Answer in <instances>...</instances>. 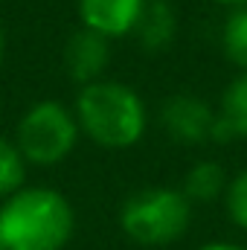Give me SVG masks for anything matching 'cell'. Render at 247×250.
Returning a JSON list of instances; mask_svg holds the SVG:
<instances>
[{
  "instance_id": "6da1fadb",
  "label": "cell",
  "mask_w": 247,
  "mask_h": 250,
  "mask_svg": "<svg viewBox=\"0 0 247 250\" xmlns=\"http://www.w3.org/2000/svg\"><path fill=\"white\" fill-rule=\"evenodd\" d=\"M73 233L76 212L59 189L21 187L0 204V239L6 250H64Z\"/></svg>"
},
{
  "instance_id": "7a4b0ae2",
  "label": "cell",
  "mask_w": 247,
  "mask_h": 250,
  "mask_svg": "<svg viewBox=\"0 0 247 250\" xmlns=\"http://www.w3.org/2000/svg\"><path fill=\"white\" fill-rule=\"evenodd\" d=\"M76 123L102 148H131L145 134V105L123 82H90L79 90Z\"/></svg>"
},
{
  "instance_id": "3957f363",
  "label": "cell",
  "mask_w": 247,
  "mask_h": 250,
  "mask_svg": "<svg viewBox=\"0 0 247 250\" xmlns=\"http://www.w3.org/2000/svg\"><path fill=\"white\" fill-rule=\"evenodd\" d=\"M192 224V201L181 189L148 187L128 195L120 209V230L140 248H169Z\"/></svg>"
},
{
  "instance_id": "277c9868",
  "label": "cell",
  "mask_w": 247,
  "mask_h": 250,
  "mask_svg": "<svg viewBox=\"0 0 247 250\" xmlns=\"http://www.w3.org/2000/svg\"><path fill=\"white\" fill-rule=\"evenodd\" d=\"M79 143V123L62 102H35L15 128V146L26 163L59 166Z\"/></svg>"
},
{
  "instance_id": "5b68a950",
  "label": "cell",
  "mask_w": 247,
  "mask_h": 250,
  "mask_svg": "<svg viewBox=\"0 0 247 250\" xmlns=\"http://www.w3.org/2000/svg\"><path fill=\"white\" fill-rule=\"evenodd\" d=\"M215 123L212 108L192 96V93H178L169 96L160 108V125L166 128V134L181 143V146H201L209 140V131Z\"/></svg>"
},
{
  "instance_id": "8992f818",
  "label": "cell",
  "mask_w": 247,
  "mask_h": 250,
  "mask_svg": "<svg viewBox=\"0 0 247 250\" xmlns=\"http://www.w3.org/2000/svg\"><path fill=\"white\" fill-rule=\"evenodd\" d=\"M111 62V38L93 32V29H79L70 35L64 47V70L73 82L82 87L90 82H99V76L108 70Z\"/></svg>"
},
{
  "instance_id": "52a82bcc",
  "label": "cell",
  "mask_w": 247,
  "mask_h": 250,
  "mask_svg": "<svg viewBox=\"0 0 247 250\" xmlns=\"http://www.w3.org/2000/svg\"><path fill=\"white\" fill-rule=\"evenodd\" d=\"M148 0H79V15L84 29L105 38L131 35Z\"/></svg>"
},
{
  "instance_id": "ba28073f",
  "label": "cell",
  "mask_w": 247,
  "mask_h": 250,
  "mask_svg": "<svg viewBox=\"0 0 247 250\" xmlns=\"http://www.w3.org/2000/svg\"><path fill=\"white\" fill-rule=\"evenodd\" d=\"M140 47L148 50V53H160V50H169L175 35H178V21H175V12L166 0H148L134 32Z\"/></svg>"
},
{
  "instance_id": "9c48e42d",
  "label": "cell",
  "mask_w": 247,
  "mask_h": 250,
  "mask_svg": "<svg viewBox=\"0 0 247 250\" xmlns=\"http://www.w3.org/2000/svg\"><path fill=\"white\" fill-rule=\"evenodd\" d=\"M227 184H230V178H227V172L215 160H201V163H195L186 172L181 192H184L192 204H209V201L224 198Z\"/></svg>"
},
{
  "instance_id": "30bf717a",
  "label": "cell",
  "mask_w": 247,
  "mask_h": 250,
  "mask_svg": "<svg viewBox=\"0 0 247 250\" xmlns=\"http://www.w3.org/2000/svg\"><path fill=\"white\" fill-rule=\"evenodd\" d=\"M221 47L224 56L236 67L247 70V6H236L221 29Z\"/></svg>"
},
{
  "instance_id": "8fae6325",
  "label": "cell",
  "mask_w": 247,
  "mask_h": 250,
  "mask_svg": "<svg viewBox=\"0 0 247 250\" xmlns=\"http://www.w3.org/2000/svg\"><path fill=\"white\" fill-rule=\"evenodd\" d=\"M221 117L230 123L236 137H247V70H242L221 96Z\"/></svg>"
},
{
  "instance_id": "7c38bea8",
  "label": "cell",
  "mask_w": 247,
  "mask_h": 250,
  "mask_svg": "<svg viewBox=\"0 0 247 250\" xmlns=\"http://www.w3.org/2000/svg\"><path fill=\"white\" fill-rule=\"evenodd\" d=\"M23 178H26V160L21 157L15 143L0 137V201L23 187Z\"/></svg>"
},
{
  "instance_id": "4fadbf2b",
  "label": "cell",
  "mask_w": 247,
  "mask_h": 250,
  "mask_svg": "<svg viewBox=\"0 0 247 250\" xmlns=\"http://www.w3.org/2000/svg\"><path fill=\"white\" fill-rule=\"evenodd\" d=\"M224 209H227V218L247 233V169L239 172L227 189H224Z\"/></svg>"
},
{
  "instance_id": "5bb4252c",
  "label": "cell",
  "mask_w": 247,
  "mask_h": 250,
  "mask_svg": "<svg viewBox=\"0 0 247 250\" xmlns=\"http://www.w3.org/2000/svg\"><path fill=\"white\" fill-rule=\"evenodd\" d=\"M195 250H247L245 245H239V242H224V239H215V242H206V245H201V248Z\"/></svg>"
},
{
  "instance_id": "9a60e30c",
  "label": "cell",
  "mask_w": 247,
  "mask_h": 250,
  "mask_svg": "<svg viewBox=\"0 0 247 250\" xmlns=\"http://www.w3.org/2000/svg\"><path fill=\"white\" fill-rule=\"evenodd\" d=\"M218 3H224V6H233V9H236V6H247V0H218Z\"/></svg>"
},
{
  "instance_id": "2e32d148",
  "label": "cell",
  "mask_w": 247,
  "mask_h": 250,
  "mask_svg": "<svg viewBox=\"0 0 247 250\" xmlns=\"http://www.w3.org/2000/svg\"><path fill=\"white\" fill-rule=\"evenodd\" d=\"M3 47H6V38H3V29H0V59H3Z\"/></svg>"
},
{
  "instance_id": "e0dca14e",
  "label": "cell",
  "mask_w": 247,
  "mask_h": 250,
  "mask_svg": "<svg viewBox=\"0 0 247 250\" xmlns=\"http://www.w3.org/2000/svg\"><path fill=\"white\" fill-rule=\"evenodd\" d=\"M0 250H6V248H3V239H0Z\"/></svg>"
}]
</instances>
